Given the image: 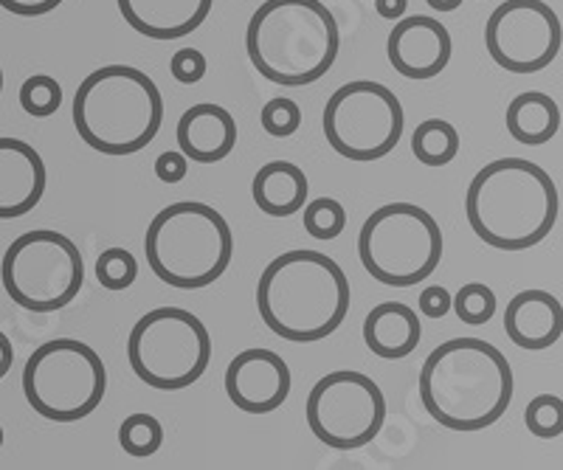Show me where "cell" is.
<instances>
[{
    "label": "cell",
    "instance_id": "cell-4",
    "mask_svg": "<svg viewBox=\"0 0 563 470\" xmlns=\"http://www.w3.org/2000/svg\"><path fill=\"white\" fill-rule=\"evenodd\" d=\"M339 48V23L321 0H265L245 29L251 65L285 88L319 82L333 68Z\"/></svg>",
    "mask_w": 563,
    "mask_h": 470
},
{
    "label": "cell",
    "instance_id": "cell-5",
    "mask_svg": "<svg viewBox=\"0 0 563 470\" xmlns=\"http://www.w3.org/2000/svg\"><path fill=\"white\" fill-rule=\"evenodd\" d=\"M70 116L90 149L133 155L158 136L164 99L158 85L133 65H104L79 82Z\"/></svg>",
    "mask_w": 563,
    "mask_h": 470
},
{
    "label": "cell",
    "instance_id": "cell-34",
    "mask_svg": "<svg viewBox=\"0 0 563 470\" xmlns=\"http://www.w3.org/2000/svg\"><path fill=\"white\" fill-rule=\"evenodd\" d=\"M63 0H0V9L18 14V18H40L59 7Z\"/></svg>",
    "mask_w": 563,
    "mask_h": 470
},
{
    "label": "cell",
    "instance_id": "cell-14",
    "mask_svg": "<svg viewBox=\"0 0 563 470\" xmlns=\"http://www.w3.org/2000/svg\"><path fill=\"white\" fill-rule=\"evenodd\" d=\"M451 34L437 18L429 14H411L395 20L389 40H386V57L400 77L426 82L440 77L451 63Z\"/></svg>",
    "mask_w": 563,
    "mask_h": 470
},
{
    "label": "cell",
    "instance_id": "cell-2",
    "mask_svg": "<svg viewBox=\"0 0 563 470\" xmlns=\"http://www.w3.org/2000/svg\"><path fill=\"white\" fill-rule=\"evenodd\" d=\"M561 194L550 172L527 158H499L482 167L465 194L467 223L499 251H525L552 234Z\"/></svg>",
    "mask_w": 563,
    "mask_h": 470
},
{
    "label": "cell",
    "instance_id": "cell-10",
    "mask_svg": "<svg viewBox=\"0 0 563 470\" xmlns=\"http://www.w3.org/2000/svg\"><path fill=\"white\" fill-rule=\"evenodd\" d=\"M0 279L18 307L54 313L68 307L85 284L82 254L65 234L52 228L20 234L3 254Z\"/></svg>",
    "mask_w": 563,
    "mask_h": 470
},
{
    "label": "cell",
    "instance_id": "cell-8",
    "mask_svg": "<svg viewBox=\"0 0 563 470\" xmlns=\"http://www.w3.org/2000/svg\"><path fill=\"white\" fill-rule=\"evenodd\" d=\"M108 392L99 352L77 338H54L29 355L23 394L29 406L52 423H77L93 414Z\"/></svg>",
    "mask_w": 563,
    "mask_h": 470
},
{
    "label": "cell",
    "instance_id": "cell-36",
    "mask_svg": "<svg viewBox=\"0 0 563 470\" xmlns=\"http://www.w3.org/2000/svg\"><path fill=\"white\" fill-rule=\"evenodd\" d=\"M12 363H14V347L7 338V333H0V380L7 378Z\"/></svg>",
    "mask_w": 563,
    "mask_h": 470
},
{
    "label": "cell",
    "instance_id": "cell-18",
    "mask_svg": "<svg viewBox=\"0 0 563 470\" xmlns=\"http://www.w3.org/2000/svg\"><path fill=\"white\" fill-rule=\"evenodd\" d=\"M178 149L195 164H218L238 147V122L220 104L200 102L178 122Z\"/></svg>",
    "mask_w": 563,
    "mask_h": 470
},
{
    "label": "cell",
    "instance_id": "cell-20",
    "mask_svg": "<svg viewBox=\"0 0 563 470\" xmlns=\"http://www.w3.org/2000/svg\"><path fill=\"white\" fill-rule=\"evenodd\" d=\"M420 318L404 302H384L364 318V344L384 361H400L420 344Z\"/></svg>",
    "mask_w": 563,
    "mask_h": 470
},
{
    "label": "cell",
    "instance_id": "cell-39",
    "mask_svg": "<svg viewBox=\"0 0 563 470\" xmlns=\"http://www.w3.org/2000/svg\"><path fill=\"white\" fill-rule=\"evenodd\" d=\"M0 445H3V428H0Z\"/></svg>",
    "mask_w": 563,
    "mask_h": 470
},
{
    "label": "cell",
    "instance_id": "cell-19",
    "mask_svg": "<svg viewBox=\"0 0 563 470\" xmlns=\"http://www.w3.org/2000/svg\"><path fill=\"white\" fill-rule=\"evenodd\" d=\"M124 23L150 40H178L206 23L214 0H115Z\"/></svg>",
    "mask_w": 563,
    "mask_h": 470
},
{
    "label": "cell",
    "instance_id": "cell-6",
    "mask_svg": "<svg viewBox=\"0 0 563 470\" xmlns=\"http://www.w3.org/2000/svg\"><path fill=\"white\" fill-rule=\"evenodd\" d=\"M144 254L161 282L198 290L229 271L234 237L218 209L180 200L155 214L144 237Z\"/></svg>",
    "mask_w": 563,
    "mask_h": 470
},
{
    "label": "cell",
    "instance_id": "cell-23",
    "mask_svg": "<svg viewBox=\"0 0 563 470\" xmlns=\"http://www.w3.org/2000/svg\"><path fill=\"white\" fill-rule=\"evenodd\" d=\"M411 153L422 167H445L460 153V133L445 119H426L411 136Z\"/></svg>",
    "mask_w": 563,
    "mask_h": 470
},
{
    "label": "cell",
    "instance_id": "cell-22",
    "mask_svg": "<svg viewBox=\"0 0 563 470\" xmlns=\"http://www.w3.org/2000/svg\"><path fill=\"white\" fill-rule=\"evenodd\" d=\"M507 133L525 147H541L552 142L561 130V108L541 91L519 93L507 104Z\"/></svg>",
    "mask_w": 563,
    "mask_h": 470
},
{
    "label": "cell",
    "instance_id": "cell-21",
    "mask_svg": "<svg viewBox=\"0 0 563 470\" xmlns=\"http://www.w3.org/2000/svg\"><path fill=\"white\" fill-rule=\"evenodd\" d=\"M308 175L290 161H271L260 167L251 181V198L268 217H290L308 203Z\"/></svg>",
    "mask_w": 563,
    "mask_h": 470
},
{
    "label": "cell",
    "instance_id": "cell-37",
    "mask_svg": "<svg viewBox=\"0 0 563 470\" xmlns=\"http://www.w3.org/2000/svg\"><path fill=\"white\" fill-rule=\"evenodd\" d=\"M434 12L440 14H449V12H456V9L462 7V0H426Z\"/></svg>",
    "mask_w": 563,
    "mask_h": 470
},
{
    "label": "cell",
    "instance_id": "cell-17",
    "mask_svg": "<svg viewBox=\"0 0 563 470\" xmlns=\"http://www.w3.org/2000/svg\"><path fill=\"white\" fill-rule=\"evenodd\" d=\"M507 338L527 352H544L563 335V307L547 290H521L505 310Z\"/></svg>",
    "mask_w": 563,
    "mask_h": 470
},
{
    "label": "cell",
    "instance_id": "cell-9",
    "mask_svg": "<svg viewBox=\"0 0 563 470\" xmlns=\"http://www.w3.org/2000/svg\"><path fill=\"white\" fill-rule=\"evenodd\" d=\"M128 358L141 383L158 392H180L209 369V329L189 310L155 307L130 329Z\"/></svg>",
    "mask_w": 563,
    "mask_h": 470
},
{
    "label": "cell",
    "instance_id": "cell-11",
    "mask_svg": "<svg viewBox=\"0 0 563 470\" xmlns=\"http://www.w3.org/2000/svg\"><path fill=\"white\" fill-rule=\"evenodd\" d=\"M404 104L380 82L341 85L324 108L327 144L350 161L386 158L404 138Z\"/></svg>",
    "mask_w": 563,
    "mask_h": 470
},
{
    "label": "cell",
    "instance_id": "cell-32",
    "mask_svg": "<svg viewBox=\"0 0 563 470\" xmlns=\"http://www.w3.org/2000/svg\"><path fill=\"white\" fill-rule=\"evenodd\" d=\"M186 172H189V158H186L180 149H167L155 158V175L158 181L164 183H178L184 181Z\"/></svg>",
    "mask_w": 563,
    "mask_h": 470
},
{
    "label": "cell",
    "instance_id": "cell-13",
    "mask_svg": "<svg viewBox=\"0 0 563 470\" xmlns=\"http://www.w3.org/2000/svg\"><path fill=\"white\" fill-rule=\"evenodd\" d=\"M561 18L544 0H505L487 18L485 46L510 74H538L561 54Z\"/></svg>",
    "mask_w": 563,
    "mask_h": 470
},
{
    "label": "cell",
    "instance_id": "cell-35",
    "mask_svg": "<svg viewBox=\"0 0 563 470\" xmlns=\"http://www.w3.org/2000/svg\"><path fill=\"white\" fill-rule=\"evenodd\" d=\"M375 9H378L380 18L400 20L409 9V0H375Z\"/></svg>",
    "mask_w": 563,
    "mask_h": 470
},
{
    "label": "cell",
    "instance_id": "cell-27",
    "mask_svg": "<svg viewBox=\"0 0 563 470\" xmlns=\"http://www.w3.org/2000/svg\"><path fill=\"white\" fill-rule=\"evenodd\" d=\"M305 232L313 239H335L346 228V212L339 200L316 198L305 203Z\"/></svg>",
    "mask_w": 563,
    "mask_h": 470
},
{
    "label": "cell",
    "instance_id": "cell-12",
    "mask_svg": "<svg viewBox=\"0 0 563 470\" xmlns=\"http://www.w3.org/2000/svg\"><path fill=\"white\" fill-rule=\"evenodd\" d=\"M305 417L313 437L327 448L355 451L369 445L384 428L386 398L372 378L339 369L310 389Z\"/></svg>",
    "mask_w": 563,
    "mask_h": 470
},
{
    "label": "cell",
    "instance_id": "cell-28",
    "mask_svg": "<svg viewBox=\"0 0 563 470\" xmlns=\"http://www.w3.org/2000/svg\"><path fill=\"white\" fill-rule=\"evenodd\" d=\"M525 425L532 437L558 439L563 432V400L558 394H538L527 403Z\"/></svg>",
    "mask_w": 563,
    "mask_h": 470
},
{
    "label": "cell",
    "instance_id": "cell-33",
    "mask_svg": "<svg viewBox=\"0 0 563 470\" xmlns=\"http://www.w3.org/2000/svg\"><path fill=\"white\" fill-rule=\"evenodd\" d=\"M420 313L429 318H442L451 313V293L442 284H429L420 293Z\"/></svg>",
    "mask_w": 563,
    "mask_h": 470
},
{
    "label": "cell",
    "instance_id": "cell-29",
    "mask_svg": "<svg viewBox=\"0 0 563 470\" xmlns=\"http://www.w3.org/2000/svg\"><path fill=\"white\" fill-rule=\"evenodd\" d=\"M139 277V262L124 248H108L97 259V279L108 290H128Z\"/></svg>",
    "mask_w": 563,
    "mask_h": 470
},
{
    "label": "cell",
    "instance_id": "cell-3",
    "mask_svg": "<svg viewBox=\"0 0 563 470\" xmlns=\"http://www.w3.org/2000/svg\"><path fill=\"white\" fill-rule=\"evenodd\" d=\"M256 307L271 333L285 342L313 344L344 324L350 282L335 259L299 248L268 262L256 284Z\"/></svg>",
    "mask_w": 563,
    "mask_h": 470
},
{
    "label": "cell",
    "instance_id": "cell-38",
    "mask_svg": "<svg viewBox=\"0 0 563 470\" xmlns=\"http://www.w3.org/2000/svg\"><path fill=\"white\" fill-rule=\"evenodd\" d=\"M0 93H3V68H0Z\"/></svg>",
    "mask_w": 563,
    "mask_h": 470
},
{
    "label": "cell",
    "instance_id": "cell-30",
    "mask_svg": "<svg viewBox=\"0 0 563 470\" xmlns=\"http://www.w3.org/2000/svg\"><path fill=\"white\" fill-rule=\"evenodd\" d=\"M260 124L268 136L288 138L301 127V110L294 99H271L260 110Z\"/></svg>",
    "mask_w": 563,
    "mask_h": 470
},
{
    "label": "cell",
    "instance_id": "cell-1",
    "mask_svg": "<svg viewBox=\"0 0 563 470\" xmlns=\"http://www.w3.org/2000/svg\"><path fill=\"white\" fill-rule=\"evenodd\" d=\"M420 400L431 419L451 432H482L507 412L512 369L482 338H451L420 369Z\"/></svg>",
    "mask_w": 563,
    "mask_h": 470
},
{
    "label": "cell",
    "instance_id": "cell-16",
    "mask_svg": "<svg viewBox=\"0 0 563 470\" xmlns=\"http://www.w3.org/2000/svg\"><path fill=\"white\" fill-rule=\"evenodd\" d=\"M45 164L32 144L20 138H0V220H14L32 212L45 194Z\"/></svg>",
    "mask_w": 563,
    "mask_h": 470
},
{
    "label": "cell",
    "instance_id": "cell-25",
    "mask_svg": "<svg viewBox=\"0 0 563 470\" xmlns=\"http://www.w3.org/2000/svg\"><path fill=\"white\" fill-rule=\"evenodd\" d=\"M59 104H63V88L54 77L34 74L20 85V108L26 110L29 116L48 119L57 113Z\"/></svg>",
    "mask_w": 563,
    "mask_h": 470
},
{
    "label": "cell",
    "instance_id": "cell-26",
    "mask_svg": "<svg viewBox=\"0 0 563 470\" xmlns=\"http://www.w3.org/2000/svg\"><path fill=\"white\" fill-rule=\"evenodd\" d=\"M451 310L460 316L462 324L482 327L496 316V293L482 282L462 284L460 293L451 299Z\"/></svg>",
    "mask_w": 563,
    "mask_h": 470
},
{
    "label": "cell",
    "instance_id": "cell-7",
    "mask_svg": "<svg viewBox=\"0 0 563 470\" xmlns=\"http://www.w3.org/2000/svg\"><path fill=\"white\" fill-rule=\"evenodd\" d=\"M364 271L386 288H411L442 259L440 223L415 203H386L364 220L358 234Z\"/></svg>",
    "mask_w": 563,
    "mask_h": 470
},
{
    "label": "cell",
    "instance_id": "cell-24",
    "mask_svg": "<svg viewBox=\"0 0 563 470\" xmlns=\"http://www.w3.org/2000/svg\"><path fill=\"white\" fill-rule=\"evenodd\" d=\"M119 445L130 457L147 459L164 445V428L153 414H130L119 428Z\"/></svg>",
    "mask_w": 563,
    "mask_h": 470
},
{
    "label": "cell",
    "instance_id": "cell-15",
    "mask_svg": "<svg viewBox=\"0 0 563 470\" xmlns=\"http://www.w3.org/2000/svg\"><path fill=\"white\" fill-rule=\"evenodd\" d=\"M290 369L271 349H245L225 369V394L240 412L271 414L288 400Z\"/></svg>",
    "mask_w": 563,
    "mask_h": 470
},
{
    "label": "cell",
    "instance_id": "cell-31",
    "mask_svg": "<svg viewBox=\"0 0 563 470\" xmlns=\"http://www.w3.org/2000/svg\"><path fill=\"white\" fill-rule=\"evenodd\" d=\"M206 57L198 48H180L175 52V57L169 59V74L175 77V82L180 85H195L206 77Z\"/></svg>",
    "mask_w": 563,
    "mask_h": 470
}]
</instances>
